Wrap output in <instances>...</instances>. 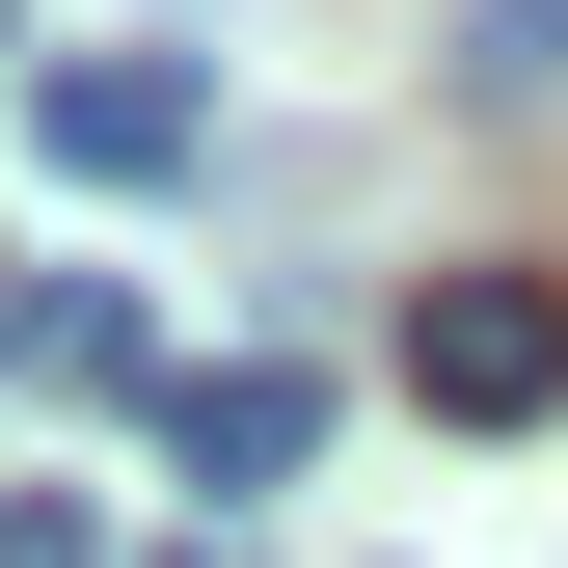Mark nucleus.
Wrapping results in <instances>:
<instances>
[{
  "mask_svg": "<svg viewBox=\"0 0 568 568\" xmlns=\"http://www.w3.org/2000/svg\"><path fill=\"white\" fill-rule=\"evenodd\" d=\"M163 568H244V541H163Z\"/></svg>",
  "mask_w": 568,
  "mask_h": 568,
  "instance_id": "0eeeda50",
  "label": "nucleus"
},
{
  "mask_svg": "<svg viewBox=\"0 0 568 568\" xmlns=\"http://www.w3.org/2000/svg\"><path fill=\"white\" fill-rule=\"evenodd\" d=\"M163 460L190 487H298L325 460V379H298V352H217V379H163Z\"/></svg>",
  "mask_w": 568,
  "mask_h": 568,
  "instance_id": "7ed1b4c3",
  "label": "nucleus"
},
{
  "mask_svg": "<svg viewBox=\"0 0 568 568\" xmlns=\"http://www.w3.org/2000/svg\"><path fill=\"white\" fill-rule=\"evenodd\" d=\"M0 568H109V515L82 487H0Z\"/></svg>",
  "mask_w": 568,
  "mask_h": 568,
  "instance_id": "423d86ee",
  "label": "nucleus"
},
{
  "mask_svg": "<svg viewBox=\"0 0 568 568\" xmlns=\"http://www.w3.org/2000/svg\"><path fill=\"white\" fill-rule=\"evenodd\" d=\"M406 379H434L460 434H541L568 406V298L541 271H434V298H406Z\"/></svg>",
  "mask_w": 568,
  "mask_h": 568,
  "instance_id": "f03ea898",
  "label": "nucleus"
},
{
  "mask_svg": "<svg viewBox=\"0 0 568 568\" xmlns=\"http://www.w3.org/2000/svg\"><path fill=\"white\" fill-rule=\"evenodd\" d=\"M28 135L82 190H190L217 163V82H190V54H28Z\"/></svg>",
  "mask_w": 568,
  "mask_h": 568,
  "instance_id": "f257e3e1",
  "label": "nucleus"
},
{
  "mask_svg": "<svg viewBox=\"0 0 568 568\" xmlns=\"http://www.w3.org/2000/svg\"><path fill=\"white\" fill-rule=\"evenodd\" d=\"M460 82H515V109H541V82H568V0H460Z\"/></svg>",
  "mask_w": 568,
  "mask_h": 568,
  "instance_id": "39448f33",
  "label": "nucleus"
},
{
  "mask_svg": "<svg viewBox=\"0 0 568 568\" xmlns=\"http://www.w3.org/2000/svg\"><path fill=\"white\" fill-rule=\"evenodd\" d=\"M0 352H28L54 406H135V379H163V352H135V298H109V271H28V298H0Z\"/></svg>",
  "mask_w": 568,
  "mask_h": 568,
  "instance_id": "20e7f679",
  "label": "nucleus"
}]
</instances>
